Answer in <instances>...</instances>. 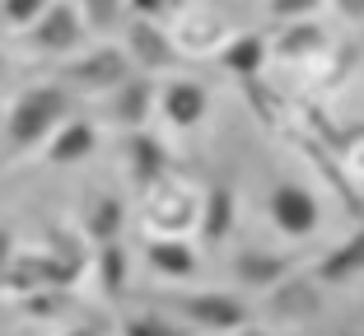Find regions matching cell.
Wrapping results in <instances>:
<instances>
[{
  "mask_svg": "<svg viewBox=\"0 0 364 336\" xmlns=\"http://www.w3.org/2000/svg\"><path fill=\"white\" fill-rule=\"evenodd\" d=\"M75 108V98L65 94L61 85H33L14 98L10 117H5V141L10 150H38V145L61 126Z\"/></svg>",
  "mask_w": 364,
  "mask_h": 336,
  "instance_id": "obj_1",
  "label": "cell"
},
{
  "mask_svg": "<svg viewBox=\"0 0 364 336\" xmlns=\"http://www.w3.org/2000/svg\"><path fill=\"white\" fill-rule=\"evenodd\" d=\"M159 304H168L173 313L182 318V327H192V332H238V327L252 323V308L247 299L229 290H201V294H159Z\"/></svg>",
  "mask_w": 364,
  "mask_h": 336,
  "instance_id": "obj_2",
  "label": "cell"
},
{
  "mask_svg": "<svg viewBox=\"0 0 364 336\" xmlns=\"http://www.w3.org/2000/svg\"><path fill=\"white\" fill-rule=\"evenodd\" d=\"M192 224H196V192L192 187L173 183V178L145 187V229H150L154 239H182Z\"/></svg>",
  "mask_w": 364,
  "mask_h": 336,
  "instance_id": "obj_3",
  "label": "cell"
},
{
  "mask_svg": "<svg viewBox=\"0 0 364 336\" xmlns=\"http://www.w3.org/2000/svg\"><path fill=\"white\" fill-rule=\"evenodd\" d=\"M85 38H89L85 19H80V10L65 5V0H52V5L38 14V23L28 28V43L47 56H70L75 47H85Z\"/></svg>",
  "mask_w": 364,
  "mask_h": 336,
  "instance_id": "obj_4",
  "label": "cell"
},
{
  "mask_svg": "<svg viewBox=\"0 0 364 336\" xmlns=\"http://www.w3.org/2000/svg\"><path fill=\"white\" fill-rule=\"evenodd\" d=\"M267 206H271V220H276V229L285 234V239H309L313 229H318V220H322L318 196H313L309 187H299V183L271 187Z\"/></svg>",
  "mask_w": 364,
  "mask_h": 336,
  "instance_id": "obj_5",
  "label": "cell"
},
{
  "mask_svg": "<svg viewBox=\"0 0 364 336\" xmlns=\"http://www.w3.org/2000/svg\"><path fill=\"white\" fill-rule=\"evenodd\" d=\"M65 80H75V85L85 89H98V94H107V89H117L131 80V56L122 52V47L103 43L94 47L89 56H75V61L65 65Z\"/></svg>",
  "mask_w": 364,
  "mask_h": 336,
  "instance_id": "obj_6",
  "label": "cell"
},
{
  "mask_svg": "<svg viewBox=\"0 0 364 336\" xmlns=\"http://www.w3.org/2000/svg\"><path fill=\"white\" fill-rule=\"evenodd\" d=\"M267 308L276 323H313L322 313V285L313 276H294L289 271L280 285L267 290Z\"/></svg>",
  "mask_w": 364,
  "mask_h": 336,
  "instance_id": "obj_7",
  "label": "cell"
},
{
  "mask_svg": "<svg viewBox=\"0 0 364 336\" xmlns=\"http://www.w3.org/2000/svg\"><path fill=\"white\" fill-rule=\"evenodd\" d=\"M154 108L164 112V121L178 131H192L205 121V112H210V89L201 85V80H168V85L154 94Z\"/></svg>",
  "mask_w": 364,
  "mask_h": 336,
  "instance_id": "obj_8",
  "label": "cell"
},
{
  "mask_svg": "<svg viewBox=\"0 0 364 336\" xmlns=\"http://www.w3.org/2000/svg\"><path fill=\"white\" fill-rule=\"evenodd\" d=\"M127 56L136 65H145V70H173L182 61L168 28L159 19H131L127 23Z\"/></svg>",
  "mask_w": 364,
  "mask_h": 336,
  "instance_id": "obj_9",
  "label": "cell"
},
{
  "mask_svg": "<svg viewBox=\"0 0 364 336\" xmlns=\"http://www.w3.org/2000/svg\"><path fill=\"white\" fill-rule=\"evenodd\" d=\"M168 168H173V163H168V150H164L159 136H150V131H131V141H127V173H131V183H136V192L164 183Z\"/></svg>",
  "mask_w": 364,
  "mask_h": 336,
  "instance_id": "obj_10",
  "label": "cell"
},
{
  "mask_svg": "<svg viewBox=\"0 0 364 336\" xmlns=\"http://www.w3.org/2000/svg\"><path fill=\"white\" fill-rule=\"evenodd\" d=\"M173 47H178V56H205V52H220V43H225V19L220 14H182V19H173L168 28Z\"/></svg>",
  "mask_w": 364,
  "mask_h": 336,
  "instance_id": "obj_11",
  "label": "cell"
},
{
  "mask_svg": "<svg viewBox=\"0 0 364 336\" xmlns=\"http://www.w3.org/2000/svg\"><path fill=\"white\" fill-rule=\"evenodd\" d=\"M289 271H294V257H285V252L243 248L234 257V281L247 285V290H271V285H280Z\"/></svg>",
  "mask_w": 364,
  "mask_h": 336,
  "instance_id": "obj_12",
  "label": "cell"
},
{
  "mask_svg": "<svg viewBox=\"0 0 364 336\" xmlns=\"http://www.w3.org/2000/svg\"><path fill=\"white\" fill-rule=\"evenodd\" d=\"M234 215H238V196L229 183H215L205 196H196V229H201L205 243H225L229 229H234Z\"/></svg>",
  "mask_w": 364,
  "mask_h": 336,
  "instance_id": "obj_13",
  "label": "cell"
},
{
  "mask_svg": "<svg viewBox=\"0 0 364 336\" xmlns=\"http://www.w3.org/2000/svg\"><path fill=\"white\" fill-rule=\"evenodd\" d=\"M360 266H364V239L350 234V239H341L332 252H322V261L313 266V281L332 285V290H350V285L360 281Z\"/></svg>",
  "mask_w": 364,
  "mask_h": 336,
  "instance_id": "obj_14",
  "label": "cell"
},
{
  "mask_svg": "<svg viewBox=\"0 0 364 336\" xmlns=\"http://www.w3.org/2000/svg\"><path fill=\"white\" fill-rule=\"evenodd\" d=\"M267 38L262 33H229L225 43H220V52H215V61L225 65L229 75H238V80H252V75H262V65H267Z\"/></svg>",
  "mask_w": 364,
  "mask_h": 336,
  "instance_id": "obj_15",
  "label": "cell"
},
{
  "mask_svg": "<svg viewBox=\"0 0 364 336\" xmlns=\"http://www.w3.org/2000/svg\"><path fill=\"white\" fill-rule=\"evenodd\" d=\"M145 266H150L154 276H164V281H192L201 257H196L192 243H182V239H150Z\"/></svg>",
  "mask_w": 364,
  "mask_h": 336,
  "instance_id": "obj_16",
  "label": "cell"
},
{
  "mask_svg": "<svg viewBox=\"0 0 364 336\" xmlns=\"http://www.w3.org/2000/svg\"><path fill=\"white\" fill-rule=\"evenodd\" d=\"M94 145H98L94 121L65 117L61 126L47 136V159H52V163H80V159H89V154H94Z\"/></svg>",
  "mask_w": 364,
  "mask_h": 336,
  "instance_id": "obj_17",
  "label": "cell"
},
{
  "mask_svg": "<svg viewBox=\"0 0 364 336\" xmlns=\"http://www.w3.org/2000/svg\"><path fill=\"white\" fill-rule=\"evenodd\" d=\"M154 94L159 89L150 85V80H127V85L112 89V121L127 131H145V121H150L154 112Z\"/></svg>",
  "mask_w": 364,
  "mask_h": 336,
  "instance_id": "obj_18",
  "label": "cell"
},
{
  "mask_svg": "<svg viewBox=\"0 0 364 336\" xmlns=\"http://www.w3.org/2000/svg\"><path fill=\"white\" fill-rule=\"evenodd\" d=\"M327 52V33H322L318 19H294L280 28L276 38V56L280 61H313V56Z\"/></svg>",
  "mask_w": 364,
  "mask_h": 336,
  "instance_id": "obj_19",
  "label": "cell"
},
{
  "mask_svg": "<svg viewBox=\"0 0 364 336\" xmlns=\"http://www.w3.org/2000/svg\"><path fill=\"white\" fill-rule=\"evenodd\" d=\"M122 224H127V206H122L117 196H94L89 201V215H85V239L94 243H117V234H122Z\"/></svg>",
  "mask_w": 364,
  "mask_h": 336,
  "instance_id": "obj_20",
  "label": "cell"
},
{
  "mask_svg": "<svg viewBox=\"0 0 364 336\" xmlns=\"http://www.w3.org/2000/svg\"><path fill=\"white\" fill-rule=\"evenodd\" d=\"M94 271H98V290L107 294V299H122L127 294V281H131V257L122 243H98L94 248Z\"/></svg>",
  "mask_w": 364,
  "mask_h": 336,
  "instance_id": "obj_21",
  "label": "cell"
},
{
  "mask_svg": "<svg viewBox=\"0 0 364 336\" xmlns=\"http://www.w3.org/2000/svg\"><path fill=\"white\" fill-rule=\"evenodd\" d=\"M122 14H127V0H80L85 33H117Z\"/></svg>",
  "mask_w": 364,
  "mask_h": 336,
  "instance_id": "obj_22",
  "label": "cell"
},
{
  "mask_svg": "<svg viewBox=\"0 0 364 336\" xmlns=\"http://www.w3.org/2000/svg\"><path fill=\"white\" fill-rule=\"evenodd\" d=\"M122 336H192V327H182V323H173V318L145 308V313L122 318Z\"/></svg>",
  "mask_w": 364,
  "mask_h": 336,
  "instance_id": "obj_23",
  "label": "cell"
},
{
  "mask_svg": "<svg viewBox=\"0 0 364 336\" xmlns=\"http://www.w3.org/2000/svg\"><path fill=\"white\" fill-rule=\"evenodd\" d=\"M65 308H70V294L65 290H33V294H23V313H33L38 323L65 313Z\"/></svg>",
  "mask_w": 364,
  "mask_h": 336,
  "instance_id": "obj_24",
  "label": "cell"
},
{
  "mask_svg": "<svg viewBox=\"0 0 364 336\" xmlns=\"http://www.w3.org/2000/svg\"><path fill=\"white\" fill-rule=\"evenodd\" d=\"M47 5H52V0H0V14H5V23H10V28H33V23H38V14L47 10Z\"/></svg>",
  "mask_w": 364,
  "mask_h": 336,
  "instance_id": "obj_25",
  "label": "cell"
},
{
  "mask_svg": "<svg viewBox=\"0 0 364 336\" xmlns=\"http://www.w3.org/2000/svg\"><path fill=\"white\" fill-rule=\"evenodd\" d=\"M318 10H322V0H271V19H276V23L313 19Z\"/></svg>",
  "mask_w": 364,
  "mask_h": 336,
  "instance_id": "obj_26",
  "label": "cell"
},
{
  "mask_svg": "<svg viewBox=\"0 0 364 336\" xmlns=\"http://www.w3.org/2000/svg\"><path fill=\"white\" fill-rule=\"evenodd\" d=\"M131 19H168L182 10V0H127Z\"/></svg>",
  "mask_w": 364,
  "mask_h": 336,
  "instance_id": "obj_27",
  "label": "cell"
},
{
  "mask_svg": "<svg viewBox=\"0 0 364 336\" xmlns=\"http://www.w3.org/2000/svg\"><path fill=\"white\" fill-rule=\"evenodd\" d=\"M243 94L252 98V108H257V117H262V121H276V103H271V89L262 85L257 75H252V80H243Z\"/></svg>",
  "mask_w": 364,
  "mask_h": 336,
  "instance_id": "obj_28",
  "label": "cell"
},
{
  "mask_svg": "<svg viewBox=\"0 0 364 336\" xmlns=\"http://www.w3.org/2000/svg\"><path fill=\"white\" fill-rule=\"evenodd\" d=\"M65 336H107V323H103V318H94V323H80V327H70Z\"/></svg>",
  "mask_w": 364,
  "mask_h": 336,
  "instance_id": "obj_29",
  "label": "cell"
},
{
  "mask_svg": "<svg viewBox=\"0 0 364 336\" xmlns=\"http://www.w3.org/2000/svg\"><path fill=\"white\" fill-rule=\"evenodd\" d=\"M10 261H14V234H10V229H0V271H5Z\"/></svg>",
  "mask_w": 364,
  "mask_h": 336,
  "instance_id": "obj_30",
  "label": "cell"
},
{
  "mask_svg": "<svg viewBox=\"0 0 364 336\" xmlns=\"http://www.w3.org/2000/svg\"><path fill=\"white\" fill-rule=\"evenodd\" d=\"M229 336H267V332H257V327L247 323V327H238V332H229Z\"/></svg>",
  "mask_w": 364,
  "mask_h": 336,
  "instance_id": "obj_31",
  "label": "cell"
},
{
  "mask_svg": "<svg viewBox=\"0 0 364 336\" xmlns=\"http://www.w3.org/2000/svg\"><path fill=\"white\" fill-rule=\"evenodd\" d=\"M0 70H5V56H0Z\"/></svg>",
  "mask_w": 364,
  "mask_h": 336,
  "instance_id": "obj_32",
  "label": "cell"
}]
</instances>
